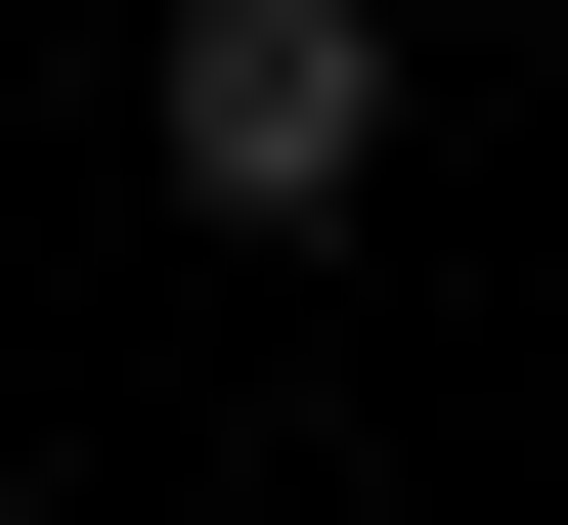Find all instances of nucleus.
<instances>
[{
    "label": "nucleus",
    "mask_w": 568,
    "mask_h": 525,
    "mask_svg": "<svg viewBox=\"0 0 568 525\" xmlns=\"http://www.w3.org/2000/svg\"><path fill=\"white\" fill-rule=\"evenodd\" d=\"M132 175H175L219 263H306V220L394 175V0H175V88H132Z\"/></svg>",
    "instance_id": "obj_1"
}]
</instances>
